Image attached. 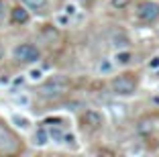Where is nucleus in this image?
Here are the masks:
<instances>
[{"mask_svg":"<svg viewBox=\"0 0 159 157\" xmlns=\"http://www.w3.org/2000/svg\"><path fill=\"white\" fill-rule=\"evenodd\" d=\"M25 6H29V8H33V10H41L47 6V0H23Z\"/></svg>","mask_w":159,"mask_h":157,"instance_id":"9b49d317","label":"nucleus"},{"mask_svg":"<svg viewBox=\"0 0 159 157\" xmlns=\"http://www.w3.org/2000/svg\"><path fill=\"white\" fill-rule=\"evenodd\" d=\"M110 88H112V92L116 96H131L137 90V82L131 76H118V78H114L110 82Z\"/></svg>","mask_w":159,"mask_h":157,"instance_id":"20e7f679","label":"nucleus"},{"mask_svg":"<svg viewBox=\"0 0 159 157\" xmlns=\"http://www.w3.org/2000/svg\"><path fill=\"white\" fill-rule=\"evenodd\" d=\"M57 21H59V23H61V25H67V23H70V21H67V19H66V16H59V19H57Z\"/></svg>","mask_w":159,"mask_h":157,"instance_id":"aec40b11","label":"nucleus"},{"mask_svg":"<svg viewBox=\"0 0 159 157\" xmlns=\"http://www.w3.org/2000/svg\"><path fill=\"white\" fill-rule=\"evenodd\" d=\"M2 14H4V2L0 0V16H2Z\"/></svg>","mask_w":159,"mask_h":157,"instance_id":"412c9836","label":"nucleus"},{"mask_svg":"<svg viewBox=\"0 0 159 157\" xmlns=\"http://www.w3.org/2000/svg\"><path fill=\"white\" fill-rule=\"evenodd\" d=\"M49 133H47L45 129H39L37 133H35V145H39V147H45L47 143H49Z\"/></svg>","mask_w":159,"mask_h":157,"instance_id":"1a4fd4ad","label":"nucleus"},{"mask_svg":"<svg viewBox=\"0 0 159 157\" xmlns=\"http://www.w3.org/2000/svg\"><path fill=\"white\" fill-rule=\"evenodd\" d=\"M12 21L14 23H20V25L29 23V10H25L23 6H16V8L12 10Z\"/></svg>","mask_w":159,"mask_h":157,"instance_id":"6e6552de","label":"nucleus"},{"mask_svg":"<svg viewBox=\"0 0 159 157\" xmlns=\"http://www.w3.org/2000/svg\"><path fill=\"white\" fill-rule=\"evenodd\" d=\"M137 19L141 23H155L159 19V4L153 0H143L137 6Z\"/></svg>","mask_w":159,"mask_h":157,"instance_id":"7ed1b4c3","label":"nucleus"},{"mask_svg":"<svg viewBox=\"0 0 159 157\" xmlns=\"http://www.w3.org/2000/svg\"><path fill=\"white\" fill-rule=\"evenodd\" d=\"M131 59H133V55H131V53H129L126 49L116 51V55H114V63H118V65H126Z\"/></svg>","mask_w":159,"mask_h":157,"instance_id":"9d476101","label":"nucleus"},{"mask_svg":"<svg viewBox=\"0 0 159 157\" xmlns=\"http://www.w3.org/2000/svg\"><path fill=\"white\" fill-rule=\"evenodd\" d=\"M12 122L16 127H20V129H29V125H31V122H29V118H25V116H19V114H14L12 116Z\"/></svg>","mask_w":159,"mask_h":157,"instance_id":"4468645a","label":"nucleus"},{"mask_svg":"<svg viewBox=\"0 0 159 157\" xmlns=\"http://www.w3.org/2000/svg\"><path fill=\"white\" fill-rule=\"evenodd\" d=\"M110 45L116 51H120V49H129L131 41H129V37H126L125 33H112V35H110Z\"/></svg>","mask_w":159,"mask_h":157,"instance_id":"0eeeda50","label":"nucleus"},{"mask_svg":"<svg viewBox=\"0 0 159 157\" xmlns=\"http://www.w3.org/2000/svg\"><path fill=\"white\" fill-rule=\"evenodd\" d=\"M151 131H153V120L145 118V120H141V122H139V133L141 135H149Z\"/></svg>","mask_w":159,"mask_h":157,"instance_id":"f8f14e48","label":"nucleus"},{"mask_svg":"<svg viewBox=\"0 0 159 157\" xmlns=\"http://www.w3.org/2000/svg\"><path fill=\"white\" fill-rule=\"evenodd\" d=\"M63 135H66V133H63V131H61L59 127H55V129L49 131V137H51L53 141H59V139H63Z\"/></svg>","mask_w":159,"mask_h":157,"instance_id":"f3484780","label":"nucleus"},{"mask_svg":"<svg viewBox=\"0 0 159 157\" xmlns=\"http://www.w3.org/2000/svg\"><path fill=\"white\" fill-rule=\"evenodd\" d=\"M149 67H151V69H157V67H159V55L151 57V61H149Z\"/></svg>","mask_w":159,"mask_h":157,"instance_id":"a211bd4d","label":"nucleus"},{"mask_svg":"<svg viewBox=\"0 0 159 157\" xmlns=\"http://www.w3.org/2000/svg\"><path fill=\"white\" fill-rule=\"evenodd\" d=\"M82 122H84L86 127H90V129H100L102 127V114H100L98 110H86L84 114H82Z\"/></svg>","mask_w":159,"mask_h":157,"instance_id":"39448f33","label":"nucleus"},{"mask_svg":"<svg viewBox=\"0 0 159 157\" xmlns=\"http://www.w3.org/2000/svg\"><path fill=\"white\" fill-rule=\"evenodd\" d=\"M0 149H4V151H14L16 149V139L2 125H0Z\"/></svg>","mask_w":159,"mask_h":157,"instance_id":"423d86ee","label":"nucleus"},{"mask_svg":"<svg viewBox=\"0 0 159 157\" xmlns=\"http://www.w3.org/2000/svg\"><path fill=\"white\" fill-rule=\"evenodd\" d=\"M12 57L16 61H23V63H33V61H39L41 53H39V49L35 45H31V43H20V45H16L12 49Z\"/></svg>","mask_w":159,"mask_h":157,"instance_id":"f03ea898","label":"nucleus"},{"mask_svg":"<svg viewBox=\"0 0 159 157\" xmlns=\"http://www.w3.org/2000/svg\"><path fill=\"white\" fill-rule=\"evenodd\" d=\"M43 78V69L41 67H33L31 72H29V80H33V82H37V80Z\"/></svg>","mask_w":159,"mask_h":157,"instance_id":"2eb2a0df","label":"nucleus"},{"mask_svg":"<svg viewBox=\"0 0 159 157\" xmlns=\"http://www.w3.org/2000/svg\"><path fill=\"white\" fill-rule=\"evenodd\" d=\"M112 69H114V63L110 59H102L98 63V72H100V74H110Z\"/></svg>","mask_w":159,"mask_h":157,"instance_id":"ddd939ff","label":"nucleus"},{"mask_svg":"<svg viewBox=\"0 0 159 157\" xmlns=\"http://www.w3.org/2000/svg\"><path fill=\"white\" fill-rule=\"evenodd\" d=\"M67 86L70 84H67V80L63 76H53V78H49L47 82L41 84V94L47 98H57L67 90Z\"/></svg>","mask_w":159,"mask_h":157,"instance_id":"f257e3e1","label":"nucleus"},{"mask_svg":"<svg viewBox=\"0 0 159 157\" xmlns=\"http://www.w3.org/2000/svg\"><path fill=\"white\" fill-rule=\"evenodd\" d=\"M66 14H70V16H71V14H75V4H67L66 6Z\"/></svg>","mask_w":159,"mask_h":157,"instance_id":"6ab92c4d","label":"nucleus"},{"mask_svg":"<svg viewBox=\"0 0 159 157\" xmlns=\"http://www.w3.org/2000/svg\"><path fill=\"white\" fill-rule=\"evenodd\" d=\"M129 2H131V0H110V6L116 8V10H122V8L129 6Z\"/></svg>","mask_w":159,"mask_h":157,"instance_id":"dca6fc26","label":"nucleus"}]
</instances>
